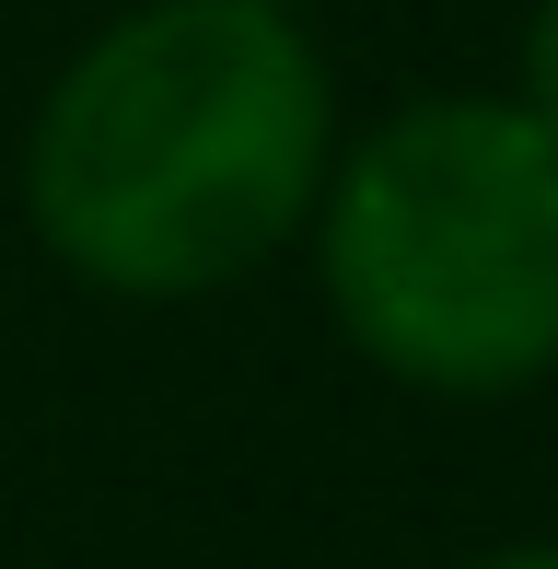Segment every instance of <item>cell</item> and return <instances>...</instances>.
I'll list each match as a JSON object with an SVG mask.
<instances>
[{"label":"cell","instance_id":"1","mask_svg":"<svg viewBox=\"0 0 558 569\" xmlns=\"http://www.w3.org/2000/svg\"><path fill=\"white\" fill-rule=\"evenodd\" d=\"M326 163L338 93L302 12L140 0L47 82L23 128V210L82 291L198 302L315 221Z\"/></svg>","mask_w":558,"mask_h":569},{"label":"cell","instance_id":"2","mask_svg":"<svg viewBox=\"0 0 558 569\" xmlns=\"http://www.w3.org/2000/svg\"><path fill=\"white\" fill-rule=\"evenodd\" d=\"M326 315L419 396H524L558 372V140L524 106L430 93L315 198Z\"/></svg>","mask_w":558,"mask_h":569},{"label":"cell","instance_id":"3","mask_svg":"<svg viewBox=\"0 0 558 569\" xmlns=\"http://www.w3.org/2000/svg\"><path fill=\"white\" fill-rule=\"evenodd\" d=\"M512 106L558 140V0H536V23H524V93Z\"/></svg>","mask_w":558,"mask_h":569},{"label":"cell","instance_id":"4","mask_svg":"<svg viewBox=\"0 0 558 569\" xmlns=\"http://www.w3.org/2000/svg\"><path fill=\"white\" fill-rule=\"evenodd\" d=\"M477 569H558V535H536V547H500V558H477Z\"/></svg>","mask_w":558,"mask_h":569},{"label":"cell","instance_id":"5","mask_svg":"<svg viewBox=\"0 0 558 569\" xmlns=\"http://www.w3.org/2000/svg\"><path fill=\"white\" fill-rule=\"evenodd\" d=\"M257 12H302V0H257Z\"/></svg>","mask_w":558,"mask_h":569}]
</instances>
